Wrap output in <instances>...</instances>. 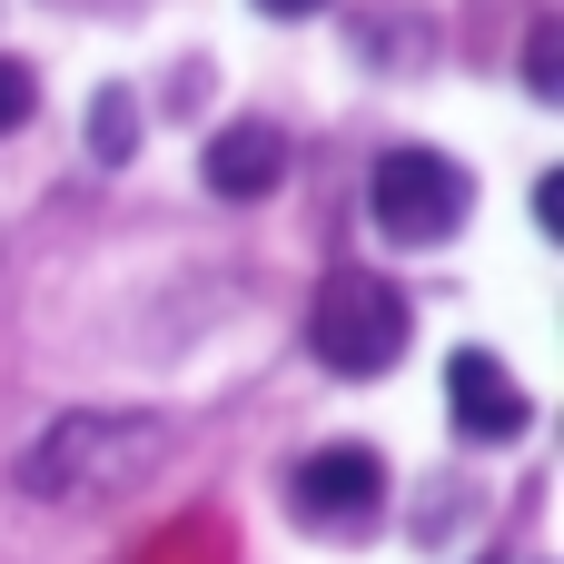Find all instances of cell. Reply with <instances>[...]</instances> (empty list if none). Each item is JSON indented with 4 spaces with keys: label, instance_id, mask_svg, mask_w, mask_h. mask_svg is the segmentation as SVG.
<instances>
[{
    "label": "cell",
    "instance_id": "obj_1",
    "mask_svg": "<svg viewBox=\"0 0 564 564\" xmlns=\"http://www.w3.org/2000/svg\"><path fill=\"white\" fill-rule=\"evenodd\" d=\"M406 337H416V307L377 268H337L317 288V307H307V347H317L327 377H387L406 357Z\"/></svg>",
    "mask_w": 564,
    "mask_h": 564
},
{
    "label": "cell",
    "instance_id": "obj_6",
    "mask_svg": "<svg viewBox=\"0 0 564 564\" xmlns=\"http://www.w3.org/2000/svg\"><path fill=\"white\" fill-rule=\"evenodd\" d=\"M198 178H208L218 198H268V188L288 178V139H278L268 119H228V129L208 139V159H198Z\"/></svg>",
    "mask_w": 564,
    "mask_h": 564
},
{
    "label": "cell",
    "instance_id": "obj_5",
    "mask_svg": "<svg viewBox=\"0 0 564 564\" xmlns=\"http://www.w3.org/2000/svg\"><path fill=\"white\" fill-rule=\"evenodd\" d=\"M297 506L327 525H367V506H387V466L367 456V446H317L307 466H297Z\"/></svg>",
    "mask_w": 564,
    "mask_h": 564
},
{
    "label": "cell",
    "instance_id": "obj_2",
    "mask_svg": "<svg viewBox=\"0 0 564 564\" xmlns=\"http://www.w3.org/2000/svg\"><path fill=\"white\" fill-rule=\"evenodd\" d=\"M169 426L159 416H59L30 456H20V486L30 496H99V486H139L159 466Z\"/></svg>",
    "mask_w": 564,
    "mask_h": 564
},
{
    "label": "cell",
    "instance_id": "obj_3",
    "mask_svg": "<svg viewBox=\"0 0 564 564\" xmlns=\"http://www.w3.org/2000/svg\"><path fill=\"white\" fill-rule=\"evenodd\" d=\"M367 208H377V228H387L397 248H446V238L466 228L476 188H466V169H456L446 149H387V159L367 169Z\"/></svg>",
    "mask_w": 564,
    "mask_h": 564
},
{
    "label": "cell",
    "instance_id": "obj_11",
    "mask_svg": "<svg viewBox=\"0 0 564 564\" xmlns=\"http://www.w3.org/2000/svg\"><path fill=\"white\" fill-rule=\"evenodd\" d=\"M268 20H307V10H327V0H258Z\"/></svg>",
    "mask_w": 564,
    "mask_h": 564
},
{
    "label": "cell",
    "instance_id": "obj_4",
    "mask_svg": "<svg viewBox=\"0 0 564 564\" xmlns=\"http://www.w3.org/2000/svg\"><path fill=\"white\" fill-rule=\"evenodd\" d=\"M446 416H456L466 446H516V436L535 426V397L506 377V357L456 347V357H446Z\"/></svg>",
    "mask_w": 564,
    "mask_h": 564
},
{
    "label": "cell",
    "instance_id": "obj_7",
    "mask_svg": "<svg viewBox=\"0 0 564 564\" xmlns=\"http://www.w3.org/2000/svg\"><path fill=\"white\" fill-rule=\"evenodd\" d=\"M129 149H139V99H129V89H99V99H89V159L119 169Z\"/></svg>",
    "mask_w": 564,
    "mask_h": 564
},
{
    "label": "cell",
    "instance_id": "obj_8",
    "mask_svg": "<svg viewBox=\"0 0 564 564\" xmlns=\"http://www.w3.org/2000/svg\"><path fill=\"white\" fill-rule=\"evenodd\" d=\"M525 79H535V99H555V89H564V30H555V20L535 30V50H525Z\"/></svg>",
    "mask_w": 564,
    "mask_h": 564
},
{
    "label": "cell",
    "instance_id": "obj_9",
    "mask_svg": "<svg viewBox=\"0 0 564 564\" xmlns=\"http://www.w3.org/2000/svg\"><path fill=\"white\" fill-rule=\"evenodd\" d=\"M30 99H40V79H30L20 59H0V139H10V129L30 119Z\"/></svg>",
    "mask_w": 564,
    "mask_h": 564
},
{
    "label": "cell",
    "instance_id": "obj_10",
    "mask_svg": "<svg viewBox=\"0 0 564 564\" xmlns=\"http://www.w3.org/2000/svg\"><path fill=\"white\" fill-rule=\"evenodd\" d=\"M535 218H545V228H564V169H545V178H535Z\"/></svg>",
    "mask_w": 564,
    "mask_h": 564
}]
</instances>
